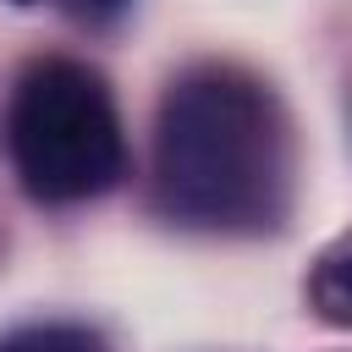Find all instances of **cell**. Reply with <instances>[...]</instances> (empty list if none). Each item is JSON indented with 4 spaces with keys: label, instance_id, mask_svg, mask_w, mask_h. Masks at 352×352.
<instances>
[{
    "label": "cell",
    "instance_id": "obj_2",
    "mask_svg": "<svg viewBox=\"0 0 352 352\" xmlns=\"http://www.w3.org/2000/svg\"><path fill=\"white\" fill-rule=\"evenodd\" d=\"M6 148L22 187L44 204H77L121 176V121L88 66H33L6 116Z\"/></svg>",
    "mask_w": 352,
    "mask_h": 352
},
{
    "label": "cell",
    "instance_id": "obj_3",
    "mask_svg": "<svg viewBox=\"0 0 352 352\" xmlns=\"http://www.w3.org/2000/svg\"><path fill=\"white\" fill-rule=\"evenodd\" d=\"M308 302H314V314H319L324 324L352 330V231H346L336 248L319 253V264H314V275H308Z\"/></svg>",
    "mask_w": 352,
    "mask_h": 352
},
{
    "label": "cell",
    "instance_id": "obj_4",
    "mask_svg": "<svg viewBox=\"0 0 352 352\" xmlns=\"http://www.w3.org/2000/svg\"><path fill=\"white\" fill-rule=\"evenodd\" d=\"M0 352H104V336L88 324L50 319V324H22V330L0 336Z\"/></svg>",
    "mask_w": 352,
    "mask_h": 352
},
{
    "label": "cell",
    "instance_id": "obj_1",
    "mask_svg": "<svg viewBox=\"0 0 352 352\" xmlns=\"http://www.w3.org/2000/svg\"><path fill=\"white\" fill-rule=\"evenodd\" d=\"M165 204L192 226H264L286 192V126L275 99L226 66L182 77L154 126Z\"/></svg>",
    "mask_w": 352,
    "mask_h": 352
}]
</instances>
